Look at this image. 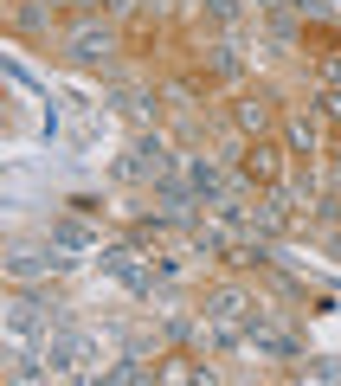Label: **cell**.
Returning <instances> with one entry per match:
<instances>
[{
    "instance_id": "obj_1",
    "label": "cell",
    "mask_w": 341,
    "mask_h": 386,
    "mask_svg": "<svg viewBox=\"0 0 341 386\" xmlns=\"http://www.w3.org/2000/svg\"><path fill=\"white\" fill-rule=\"evenodd\" d=\"M251 174H264V181L277 174V161H271V148H251Z\"/></svg>"
}]
</instances>
